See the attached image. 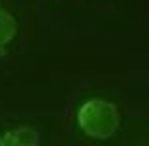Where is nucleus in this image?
I'll use <instances>...</instances> for the list:
<instances>
[{
	"instance_id": "nucleus-1",
	"label": "nucleus",
	"mask_w": 149,
	"mask_h": 146,
	"mask_svg": "<svg viewBox=\"0 0 149 146\" xmlns=\"http://www.w3.org/2000/svg\"><path fill=\"white\" fill-rule=\"evenodd\" d=\"M77 125L84 134L95 140H107L120 125V112L114 103L102 98H89L76 112Z\"/></svg>"
},
{
	"instance_id": "nucleus-2",
	"label": "nucleus",
	"mask_w": 149,
	"mask_h": 146,
	"mask_svg": "<svg viewBox=\"0 0 149 146\" xmlns=\"http://www.w3.org/2000/svg\"><path fill=\"white\" fill-rule=\"evenodd\" d=\"M0 146H39V134L27 125L13 128L0 134Z\"/></svg>"
},
{
	"instance_id": "nucleus-3",
	"label": "nucleus",
	"mask_w": 149,
	"mask_h": 146,
	"mask_svg": "<svg viewBox=\"0 0 149 146\" xmlns=\"http://www.w3.org/2000/svg\"><path fill=\"white\" fill-rule=\"evenodd\" d=\"M17 33V23L12 13L0 7V48L12 42Z\"/></svg>"
}]
</instances>
